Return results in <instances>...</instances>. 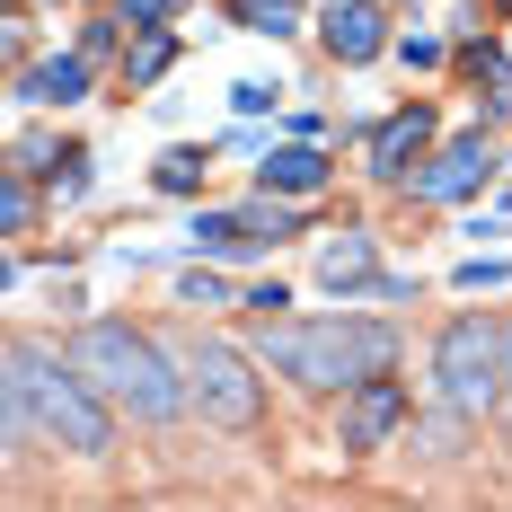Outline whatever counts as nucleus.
I'll list each match as a JSON object with an SVG mask.
<instances>
[{
  "instance_id": "f257e3e1",
  "label": "nucleus",
  "mask_w": 512,
  "mask_h": 512,
  "mask_svg": "<svg viewBox=\"0 0 512 512\" xmlns=\"http://www.w3.org/2000/svg\"><path fill=\"white\" fill-rule=\"evenodd\" d=\"M0 398H18L27 424H36V442L62 451V460H115V398H106L98 380L80 371V362L62 354V345H36V336H9V362H0Z\"/></svg>"
},
{
  "instance_id": "f03ea898",
  "label": "nucleus",
  "mask_w": 512,
  "mask_h": 512,
  "mask_svg": "<svg viewBox=\"0 0 512 512\" xmlns=\"http://www.w3.org/2000/svg\"><path fill=\"white\" fill-rule=\"evenodd\" d=\"M256 362L283 371L309 398H345L371 371H398V327L362 318V309H345V318H256Z\"/></svg>"
},
{
  "instance_id": "7ed1b4c3",
  "label": "nucleus",
  "mask_w": 512,
  "mask_h": 512,
  "mask_svg": "<svg viewBox=\"0 0 512 512\" xmlns=\"http://www.w3.org/2000/svg\"><path fill=\"white\" fill-rule=\"evenodd\" d=\"M62 354L80 362L133 424H177V415L195 407V398H186V362L168 354L159 336H142L133 318H89V327H71Z\"/></svg>"
},
{
  "instance_id": "20e7f679",
  "label": "nucleus",
  "mask_w": 512,
  "mask_h": 512,
  "mask_svg": "<svg viewBox=\"0 0 512 512\" xmlns=\"http://www.w3.org/2000/svg\"><path fill=\"white\" fill-rule=\"evenodd\" d=\"M504 345L512 327L495 318V309H460L442 336H433V398L460 415H504Z\"/></svg>"
},
{
  "instance_id": "39448f33",
  "label": "nucleus",
  "mask_w": 512,
  "mask_h": 512,
  "mask_svg": "<svg viewBox=\"0 0 512 512\" xmlns=\"http://www.w3.org/2000/svg\"><path fill=\"white\" fill-rule=\"evenodd\" d=\"M177 362H186V398H195L204 424H221V433H256V424H265V380H256L265 362H256L248 345H230V336H186Z\"/></svg>"
},
{
  "instance_id": "423d86ee",
  "label": "nucleus",
  "mask_w": 512,
  "mask_h": 512,
  "mask_svg": "<svg viewBox=\"0 0 512 512\" xmlns=\"http://www.w3.org/2000/svg\"><path fill=\"white\" fill-rule=\"evenodd\" d=\"M415 424V389L398 380V371H371L362 389H345V415H336V442L354 451V460H371V451H389L398 433Z\"/></svg>"
},
{
  "instance_id": "0eeeda50",
  "label": "nucleus",
  "mask_w": 512,
  "mask_h": 512,
  "mask_svg": "<svg viewBox=\"0 0 512 512\" xmlns=\"http://www.w3.org/2000/svg\"><path fill=\"white\" fill-rule=\"evenodd\" d=\"M433 142H442V115H433L424 98H407L380 133H371V177H380V186H407L415 168L433 159Z\"/></svg>"
},
{
  "instance_id": "6e6552de",
  "label": "nucleus",
  "mask_w": 512,
  "mask_h": 512,
  "mask_svg": "<svg viewBox=\"0 0 512 512\" xmlns=\"http://www.w3.org/2000/svg\"><path fill=\"white\" fill-rule=\"evenodd\" d=\"M318 45H327L336 71H362V62H380L398 36H389V9L380 0H336V9H318Z\"/></svg>"
},
{
  "instance_id": "1a4fd4ad",
  "label": "nucleus",
  "mask_w": 512,
  "mask_h": 512,
  "mask_svg": "<svg viewBox=\"0 0 512 512\" xmlns=\"http://www.w3.org/2000/svg\"><path fill=\"white\" fill-rule=\"evenodd\" d=\"M486 168H495L486 133H460V142H433V159L415 168V204H468V195L486 186Z\"/></svg>"
},
{
  "instance_id": "9d476101",
  "label": "nucleus",
  "mask_w": 512,
  "mask_h": 512,
  "mask_svg": "<svg viewBox=\"0 0 512 512\" xmlns=\"http://www.w3.org/2000/svg\"><path fill=\"white\" fill-rule=\"evenodd\" d=\"M89 71H98V62L71 45V53H53V62H27L9 89H18V106H80L89 98Z\"/></svg>"
},
{
  "instance_id": "9b49d317",
  "label": "nucleus",
  "mask_w": 512,
  "mask_h": 512,
  "mask_svg": "<svg viewBox=\"0 0 512 512\" xmlns=\"http://www.w3.org/2000/svg\"><path fill=\"white\" fill-rule=\"evenodd\" d=\"M327 177H336V159L309 151V142H292V151H274V142H265V159H256V186H265V195H292V204L327 195Z\"/></svg>"
},
{
  "instance_id": "f8f14e48",
  "label": "nucleus",
  "mask_w": 512,
  "mask_h": 512,
  "mask_svg": "<svg viewBox=\"0 0 512 512\" xmlns=\"http://www.w3.org/2000/svg\"><path fill=\"white\" fill-rule=\"evenodd\" d=\"M371 274H380L371 230H336V239L318 248V283H327V292H371Z\"/></svg>"
},
{
  "instance_id": "ddd939ff",
  "label": "nucleus",
  "mask_w": 512,
  "mask_h": 512,
  "mask_svg": "<svg viewBox=\"0 0 512 512\" xmlns=\"http://www.w3.org/2000/svg\"><path fill=\"white\" fill-rule=\"evenodd\" d=\"M168 62H177V36H168V27H142V45H124V62H115L124 98H142V89H159V80H168Z\"/></svg>"
},
{
  "instance_id": "4468645a",
  "label": "nucleus",
  "mask_w": 512,
  "mask_h": 512,
  "mask_svg": "<svg viewBox=\"0 0 512 512\" xmlns=\"http://www.w3.org/2000/svg\"><path fill=\"white\" fill-rule=\"evenodd\" d=\"M451 62H460V80L495 89V98H477V106H486V115H504V98H512V53H504V45H486V36H468Z\"/></svg>"
},
{
  "instance_id": "2eb2a0df",
  "label": "nucleus",
  "mask_w": 512,
  "mask_h": 512,
  "mask_svg": "<svg viewBox=\"0 0 512 512\" xmlns=\"http://www.w3.org/2000/svg\"><path fill=\"white\" fill-rule=\"evenodd\" d=\"M204 177H212V142H204V151L177 142V151H159V168H151V186H159V195H177V204L204 195Z\"/></svg>"
},
{
  "instance_id": "dca6fc26",
  "label": "nucleus",
  "mask_w": 512,
  "mask_h": 512,
  "mask_svg": "<svg viewBox=\"0 0 512 512\" xmlns=\"http://www.w3.org/2000/svg\"><path fill=\"white\" fill-rule=\"evenodd\" d=\"M221 18L230 27H248V36H301V0H221Z\"/></svg>"
},
{
  "instance_id": "f3484780",
  "label": "nucleus",
  "mask_w": 512,
  "mask_h": 512,
  "mask_svg": "<svg viewBox=\"0 0 512 512\" xmlns=\"http://www.w3.org/2000/svg\"><path fill=\"white\" fill-rule=\"evenodd\" d=\"M0 230H9V239H27V230H36V186H27V168H9V177H0Z\"/></svg>"
},
{
  "instance_id": "a211bd4d",
  "label": "nucleus",
  "mask_w": 512,
  "mask_h": 512,
  "mask_svg": "<svg viewBox=\"0 0 512 512\" xmlns=\"http://www.w3.org/2000/svg\"><path fill=\"white\" fill-rule=\"evenodd\" d=\"M45 186L62 195V204H80V195H89V151H80V142H62L53 168H45Z\"/></svg>"
},
{
  "instance_id": "6ab92c4d",
  "label": "nucleus",
  "mask_w": 512,
  "mask_h": 512,
  "mask_svg": "<svg viewBox=\"0 0 512 512\" xmlns=\"http://www.w3.org/2000/svg\"><path fill=\"white\" fill-rule=\"evenodd\" d=\"M398 62H407V71H442V62H451V45H442V36H424V27H407V36H398Z\"/></svg>"
},
{
  "instance_id": "aec40b11",
  "label": "nucleus",
  "mask_w": 512,
  "mask_h": 512,
  "mask_svg": "<svg viewBox=\"0 0 512 512\" xmlns=\"http://www.w3.org/2000/svg\"><path fill=\"white\" fill-rule=\"evenodd\" d=\"M177 301H186V309H230V283L195 265V274H177Z\"/></svg>"
},
{
  "instance_id": "412c9836",
  "label": "nucleus",
  "mask_w": 512,
  "mask_h": 512,
  "mask_svg": "<svg viewBox=\"0 0 512 512\" xmlns=\"http://www.w3.org/2000/svg\"><path fill=\"white\" fill-rule=\"evenodd\" d=\"M53 151H62V142H45V133H9V168H27V177L53 168Z\"/></svg>"
},
{
  "instance_id": "4be33fe9",
  "label": "nucleus",
  "mask_w": 512,
  "mask_h": 512,
  "mask_svg": "<svg viewBox=\"0 0 512 512\" xmlns=\"http://www.w3.org/2000/svg\"><path fill=\"white\" fill-rule=\"evenodd\" d=\"M239 309H248V318H283V309H292V283H248Z\"/></svg>"
},
{
  "instance_id": "5701e85b",
  "label": "nucleus",
  "mask_w": 512,
  "mask_h": 512,
  "mask_svg": "<svg viewBox=\"0 0 512 512\" xmlns=\"http://www.w3.org/2000/svg\"><path fill=\"white\" fill-rule=\"evenodd\" d=\"M230 106H239V115H274V106H283V89H274V80H239V89H230Z\"/></svg>"
},
{
  "instance_id": "b1692460",
  "label": "nucleus",
  "mask_w": 512,
  "mask_h": 512,
  "mask_svg": "<svg viewBox=\"0 0 512 512\" xmlns=\"http://www.w3.org/2000/svg\"><path fill=\"white\" fill-rule=\"evenodd\" d=\"M451 283H460V292H495V283H504V256H468Z\"/></svg>"
},
{
  "instance_id": "393cba45",
  "label": "nucleus",
  "mask_w": 512,
  "mask_h": 512,
  "mask_svg": "<svg viewBox=\"0 0 512 512\" xmlns=\"http://www.w3.org/2000/svg\"><path fill=\"white\" fill-rule=\"evenodd\" d=\"M115 27H124V9H115V18H89V27H80V53L106 62V53H115Z\"/></svg>"
},
{
  "instance_id": "a878e982",
  "label": "nucleus",
  "mask_w": 512,
  "mask_h": 512,
  "mask_svg": "<svg viewBox=\"0 0 512 512\" xmlns=\"http://www.w3.org/2000/svg\"><path fill=\"white\" fill-rule=\"evenodd\" d=\"M124 9V27H168L177 18V0H115Z\"/></svg>"
},
{
  "instance_id": "bb28decb",
  "label": "nucleus",
  "mask_w": 512,
  "mask_h": 512,
  "mask_svg": "<svg viewBox=\"0 0 512 512\" xmlns=\"http://www.w3.org/2000/svg\"><path fill=\"white\" fill-rule=\"evenodd\" d=\"M371 301H415V274H371Z\"/></svg>"
},
{
  "instance_id": "cd10ccee",
  "label": "nucleus",
  "mask_w": 512,
  "mask_h": 512,
  "mask_svg": "<svg viewBox=\"0 0 512 512\" xmlns=\"http://www.w3.org/2000/svg\"><path fill=\"white\" fill-rule=\"evenodd\" d=\"M504 433H512V345H504Z\"/></svg>"
},
{
  "instance_id": "c85d7f7f",
  "label": "nucleus",
  "mask_w": 512,
  "mask_h": 512,
  "mask_svg": "<svg viewBox=\"0 0 512 512\" xmlns=\"http://www.w3.org/2000/svg\"><path fill=\"white\" fill-rule=\"evenodd\" d=\"M495 9H504V18H512V0H495Z\"/></svg>"
},
{
  "instance_id": "c756f323",
  "label": "nucleus",
  "mask_w": 512,
  "mask_h": 512,
  "mask_svg": "<svg viewBox=\"0 0 512 512\" xmlns=\"http://www.w3.org/2000/svg\"><path fill=\"white\" fill-rule=\"evenodd\" d=\"M89 9H98V0H89Z\"/></svg>"
}]
</instances>
